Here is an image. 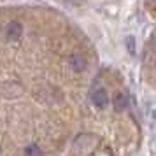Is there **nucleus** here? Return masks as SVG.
I'll list each match as a JSON object with an SVG mask.
<instances>
[{"label": "nucleus", "mask_w": 156, "mask_h": 156, "mask_svg": "<svg viewBox=\"0 0 156 156\" xmlns=\"http://www.w3.org/2000/svg\"><path fill=\"white\" fill-rule=\"evenodd\" d=\"M98 144V139L91 133H86V135H79L76 142H74V147L81 151V153H91L93 149L97 147Z\"/></svg>", "instance_id": "f257e3e1"}, {"label": "nucleus", "mask_w": 156, "mask_h": 156, "mask_svg": "<svg viewBox=\"0 0 156 156\" xmlns=\"http://www.w3.org/2000/svg\"><path fill=\"white\" fill-rule=\"evenodd\" d=\"M25 156H42V151L37 144H28L25 147Z\"/></svg>", "instance_id": "423d86ee"}, {"label": "nucleus", "mask_w": 156, "mask_h": 156, "mask_svg": "<svg viewBox=\"0 0 156 156\" xmlns=\"http://www.w3.org/2000/svg\"><path fill=\"white\" fill-rule=\"evenodd\" d=\"M128 105V97L125 95V93H116L112 98V107L114 111H118V112H121V111H125Z\"/></svg>", "instance_id": "39448f33"}, {"label": "nucleus", "mask_w": 156, "mask_h": 156, "mask_svg": "<svg viewBox=\"0 0 156 156\" xmlns=\"http://www.w3.org/2000/svg\"><path fill=\"white\" fill-rule=\"evenodd\" d=\"M91 102L95 107H98V109H105L109 105V95H107L105 88H102V86H95L91 90Z\"/></svg>", "instance_id": "f03ea898"}, {"label": "nucleus", "mask_w": 156, "mask_h": 156, "mask_svg": "<svg viewBox=\"0 0 156 156\" xmlns=\"http://www.w3.org/2000/svg\"><path fill=\"white\" fill-rule=\"evenodd\" d=\"M146 5H147V7H156V0H146Z\"/></svg>", "instance_id": "6e6552de"}, {"label": "nucleus", "mask_w": 156, "mask_h": 156, "mask_svg": "<svg viewBox=\"0 0 156 156\" xmlns=\"http://www.w3.org/2000/svg\"><path fill=\"white\" fill-rule=\"evenodd\" d=\"M69 65H70V69L74 72H83V70H86L88 62H86V56L83 53L76 51V53H72L70 58H69Z\"/></svg>", "instance_id": "7ed1b4c3"}, {"label": "nucleus", "mask_w": 156, "mask_h": 156, "mask_svg": "<svg viewBox=\"0 0 156 156\" xmlns=\"http://www.w3.org/2000/svg\"><path fill=\"white\" fill-rule=\"evenodd\" d=\"M125 44H126V49L130 55H135L137 53V49H135V37L133 35H128L126 39H125Z\"/></svg>", "instance_id": "0eeeda50"}, {"label": "nucleus", "mask_w": 156, "mask_h": 156, "mask_svg": "<svg viewBox=\"0 0 156 156\" xmlns=\"http://www.w3.org/2000/svg\"><path fill=\"white\" fill-rule=\"evenodd\" d=\"M23 35V25L20 21H11L5 25V37L9 41H20Z\"/></svg>", "instance_id": "20e7f679"}]
</instances>
